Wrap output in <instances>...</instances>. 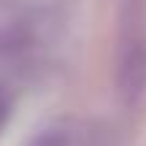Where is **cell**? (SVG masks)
I'll list each match as a JSON object with an SVG mask.
<instances>
[{
	"instance_id": "3957f363",
	"label": "cell",
	"mask_w": 146,
	"mask_h": 146,
	"mask_svg": "<svg viewBox=\"0 0 146 146\" xmlns=\"http://www.w3.org/2000/svg\"><path fill=\"white\" fill-rule=\"evenodd\" d=\"M8 116H11V103H8V98L0 92V133H3V127L8 125Z\"/></svg>"
},
{
	"instance_id": "7a4b0ae2",
	"label": "cell",
	"mask_w": 146,
	"mask_h": 146,
	"mask_svg": "<svg viewBox=\"0 0 146 146\" xmlns=\"http://www.w3.org/2000/svg\"><path fill=\"white\" fill-rule=\"evenodd\" d=\"M30 146H70V138L65 135L62 130H46V133H41Z\"/></svg>"
},
{
	"instance_id": "6da1fadb",
	"label": "cell",
	"mask_w": 146,
	"mask_h": 146,
	"mask_svg": "<svg viewBox=\"0 0 146 146\" xmlns=\"http://www.w3.org/2000/svg\"><path fill=\"white\" fill-rule=\"evenodd\" d=\"M119 92L127 106H135L146 92V35H125L119 60Z\"/></svg>"
}]
</instances>
